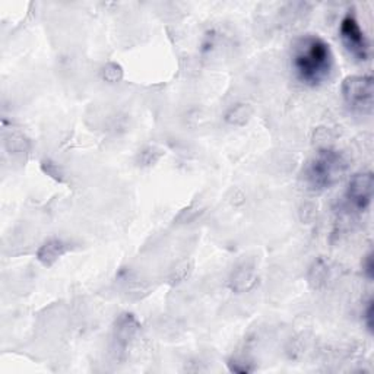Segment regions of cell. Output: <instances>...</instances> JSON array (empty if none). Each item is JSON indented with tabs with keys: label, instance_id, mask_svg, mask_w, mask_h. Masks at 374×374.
Instances as JSON below:
<instances>
[{
	"label": "cell",
	"instance_id": "cell-7",
	"mask_svg": "<svg viewBox=\"0 0 374 374\" xmlns=\"http://www.w3.org/2000/svg\"><path fill=\"white\" fill-rule=\"evenodd\" d=\"M69 251V244L60 239H52L38 248L37 259L44 266L54 265L61 256Z\"/></svg>",
	"mask_w": 374,
	"mask_h": 374
},
{
	"label": "cell",
	"instance_id": "cell-12",
	"mask_svg": "<svg viewBox=\"0 0 374 374\" xmlns=\"http://www.w3.org/2000/svg\"><path fill=\"white\" fill-rule=\"evenodd\" d=\"M364 320L367 325V329L373 330V301H368L366 310H364Z\"/></svg>",
	"mask_w": 374,
	"mask_h": 374
},
{
	"label": "cell",
	"instance_id": "cell-11",
	"mask_svg": "<svg viewBox=\"0 0 374 374\" xmlns=\"http://www.w3.org/2000/svg\"><path fill=\"white\" fill-rule=\"evenodd\" d=\"M363 269H364V274L368 279H373L374 275V263H373V255H367L364 262H363Z\"/></svg>",
	"mask_w": 374,
	"mask_h": 374
},
{
	"label": "cell",
	"instance_id": "cell-1",
	"mask_svg": "<svg viewBox=\"0 0 374 374\" xmlns=\"http://www.w3.org/2000/svg\"><path fill=\"white\" fill-rule=\"evenodd\" d=\"M334 53L322 37L307 34L294 41L291 66L301 84L308 87L325 84L334 72Z\"/></svg>",
	"mask_w": 374,
	"mask_h": 374
},
{
	"label": "cell",
	"instance_id": "cell-2",
	"mask_svg": "<svg viewBox=\"0 0 374 374\" xmlns=\"http://www.w3.org/2000/svg\"><path fill=\"white\" fill-rule=\"evenodd\" d=\"M346 169L348 161L342 152L323 148L304 165L303 180L310 191L323 192L339 181Z\"/></svg>",
	"mask_w": 374,
	"mask_h": 374
},
{
	"label": "cell",
	"instance_id": "cell-10",
	"mask_svg": "<svg viewBox=\"0 0 374 374\" xmlns=\"http://www.w3.org/2000/svg\"><path fill=\"white\" fill-rule=\"evenodd\" d=\"M327 269L329 267L326 266V263L323 260L315 262L313 267L310 269V277H308L310 284L313 285L315 288H319L322 284H325V281L327 278V272H329Z\"/></svg>",
	"mask_w": 374,
	"mask_h": 374
},
{
	"label": "cell",
	"instance_id": "cell-8",
	"mask_svg": "<svg viewBox=\"0 0 374 374\" xmlns=\"http://www.w3.org/2000/svg\"><path fill=\"white\" fill-rule=\"evenodd\" d=\"M256 282L255 266L251 263H241L230 278V288L234 293H246Z\"/></svg>",
	"mask_w": 374,
	"mask_h": 374
},
{
	"label": "cell",
	"instance_id": "cell-3",
	"mask_svg": "<svg viewBox=\"0 0 374 374\" xmlns=\"http://www.w3.org/2000/svg\"><path fill=\"white\" fill-rule=\"evenodd\" d=\"M342 95L348 107L361 114L373 111L374 82L370 75L348 76L342 82Z\"/></svg>",
	"mask_w": 374,
	"mask_h": 374
},
{
	"label": "cell",
	"instance_id": "cell-4",
	"mask_svg": "<svg viewBox=\"0 0 374 374\" xmlns=\"http://www.w3.org/2000/svg\"><path fill=\"white\" fill-rule=\"evenodd\" d=\"M339 37L344 47L351 56L360 61H366L370 57V43L366 32L361 30L354 13L348 12L339 25Z\"/></svg>",
	"mask_w": 374,
	"mask_h": 374
},
{
	"label": "cell",
	"instance_id": "cell-9",
	"mask_svg": "<svg viewBox=\"0 0 374 374\" xmlns=\"http://www.w3.org/2000/svg\"><path fill=\"white\" fill-rule=\"evenodd\" d=\"M252 116V107L248 104H237L230 111L227 113L225 120L230 124H236V126H241V124L247 123L248 119Z\"/></svg>",
	"mask_w": 374,
	"mask_h": 374
},
{
	"label": "cell",
	"instance_id": "cell-5",
	"mask_svg": "<svg viewBox=\"0 0 374 374\" xmlns=\"http://www.w3.org/2000/svg\"><path fill=\"white\" fill-rule=\"evenodd\" d=\"M373 174L358 173L352 176L344 195V206L352 212H366L373 199Z\"/></svg>",
	"mask_w": 374,
	"mask_h": 374
},
{
	"label": "cell",
	"instance_id": "cell-6",
	"mask_svg": "<svg viewBox=\"0 0 374 374\" xmlns=\"http://www.w3.org/2000/svg\"><path fill=\"white\" fill-rule=\"evenodd\" d=\"M139 330V323L133 315L124 313L116 320L114 341L120 349H126L129 342L135 338Z\"/></svg>",
	"mask_w": 374,
	"mask_h": 374
}]
</instances>
